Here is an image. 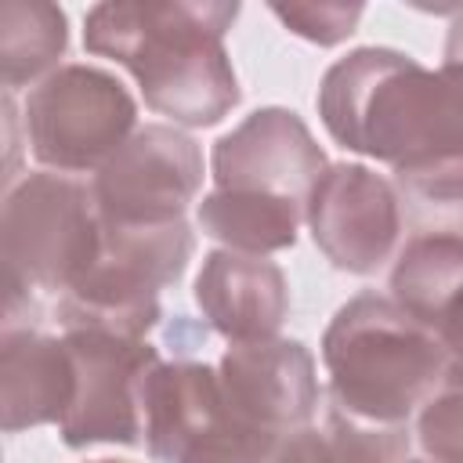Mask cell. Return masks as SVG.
<instances>
[{"label":"cell","instance_id":"6da1fadb","mask_svg":"<svg viewBox=\"0 0 463 463\" xmlns=\"http://www.w3.org/2000/svg\"><path fill=\"white\" fill-rule=\"evenodd\" d=\"M235 18L224 0H109L87 11L83 47L123 65L170 127H217L242 98L224 47Z\"/></svg>","mask_w":463,"mask_h":463},{"label":"cell","instance_id":"7a4b0ae2","mask_svg":"<svg viewBox=\"0 0 463 463\" xmlns=\"http://www.w3.org/2000/svg\"><path fill=\"white\" fill-rule=\"evenodd\" d=\"M336 145L394 170L463 159V69H427L394 47H354L318 83Z\"/></svg>","mask_w":463,"mask_h":463},{"label":"cell","instance_id":"3957f363","mask_svg":"<svg viewBox=\"0 0 463 463\" xmlns=\"http://www.w3.org/2000/svg\"><path fill=\"white\" fill-rule=\"evenodd\" d=\"M329 405L380 427H409L445 391V351L434 329L391 297L358 293L336 307L322 333Z\"/></svg>","mask_w":463,"mask_h":463},{"label":"cell","instance_id":"277c9868","mask_svg":"<svg viewBox=\"0 0 463 463\" xmlns=\"http://www.w3.org/2000/svg\"><path fill=\"white\" fill-rule=\"evenodd\" d=\"M101 246V213L90 181L36 170L4 195V329L33 326L36 293H69Z\"/></svg>","mask_w":463,"mask_h":463},{"label":"cell","instance_id":"5b68a950","mask_svg":"<svg viewBox=\"0 0 463 463\" xmlns=\"http://www.w3.org/2000/svg\"><path fill=\"white\" fill-rule=\"evenodd\" d=\"M195 253L188 221L166 224H109L87 275L58 297L54 318L61 333L90 329L127 340H145L159 318V293L174 286Z\"/></svg>","mask_w":463,"mask_h":463},{"label":"cell","instance_id":"8992f818","mask_svg":"<svg viewBox=\"0 0 463 463\" xmlns=\"http://www.w3.org/2000/svg\"><path fill=\"white\" fill-rule=\"evenodd\" d=\"M22 130L43 170L94 177L137 130V101L109 69L72 61L25 94Z\"/></svg>","mask_w":463,"mask_h":463},{"label":"cell","instance_id":"52a82bcc","mask_svg":"<svg viewBox=\"0 0 463 463\" xmlns=\"http://www.w3.org/2000/svg\"><path fill=\"white\" fill-rule=\"evenodd\" d=\"M286 441L232 416L217 365L159 362L145 380V449L156 463H271Z\"/></svg>","mask_w":463,"mask_h":463},{"label":"cell","instance_id":"ba28073f","mask_svg":"<svg viewBox=\"0 0 463 463\" xmlns=\"http://www.w3.org/2000/svg\"><path fill=\"white\" fill-rule=\"evenodd\" d=\"M72 365L76 394L58 423L69 449L90 445H141L145 434V380L163 362L148 340H127L109 333H61Z\"/></svg>","mask_w":463,"mask_h":463},{"label":"cell","instance_id":"9c48e42d","mask_svg":"<svg viewBox=\"0 0 463 463\" xmlns=\"http://www.w3.org/2000/svg\"><path fill=\"white\" fill-rule=\"evenodd\" d=\"M203 174V148L192 134L170 123H145L90 177V192L109 224H166L184 221Z\"/></svg>","mask_w":463,"mask_h":463},{"label":"cell","instance_id":"30bf717a","mask_svg":"<svg viewBox=\"0 0 463 463\" xmlns=\"http://www.w3.org/2000/svg\"><path fill=\"white\" fill-rule=\"evenodd\" d=\"M304 224L322 257L347 275H376L405 235L391 177L362 163H329L304 199Z\"/></svg>","mask_w":463,"mask_h":463},{"label":"cell","instance_id":"8fae6325","mask_svg":"<svg viewBox=\"0 0 463 463\" xmlns=\"http://www.w3.org/2000/svg\"><path fill=\"white\" fill-rule=\"evenodd\" d=\"M217 376L232 416L279 441L311 427L322 402L315 354L300 340L232 344L217 362Z\"/></svg>","mask_w":463,"mask_h":463},{"label":"cell","instance_id":"7c38bea8","mask_svg":"<svg viewBox=\"0 0 463 463\" xmlns=\"http://www.w3.org/2000/svg\"><path fill=\"white\" fill-rule=\"evenodd\" d=\"M329 159L311 137L307 123L293 109H257L235 130L217 137L210 152V174L217 188L268 192L286 199H307Z\"/></svg>","mask_w":463,"mask_h":463},{"label":"cell","instance_id":"4fadbf2b","mask_svg":"<svg viewBox=\"0 0 463 463\" xmlns=\"http://www.w3.org/2000/svg\"><path fill=\"white\" fill-rule=\"evenodd\" d=\"M192 297L228 344H257L279 336L289 315V282L268 257L213 250L203 257Z\"/></svg>","mask_w":463,"mask_h":463},{"label":"cell","instance_id":"5bb4252c","mask_svg":"<svg viewBox=\"0 0 463 463\" xmlns=\"http://www.w3.org/2000/svg\"><path fill=\"white\" fill-rule=\"evenodd\" d=\"M76 394V365L65 336L36 326H11L0 340V412L4 430L18 434L61 423Z\"/></svg>","mask_w":463,"mask_h":463},{"label":"cell","instance_id":"9a60e30c","mask_svg":"<svg viewBox=\"0 0 463 463\" xmlns=\"http://www.w3.org/2000/svg\"><path fill=\"white\" fill-rule=\"evenodd\" d=\"M304 221V203L268 192L213 188L195 203V224L203 235L217 239L221 250L268 257L297 246Z\"/></svg>","mask_w":463,"mask_h":463},{"label":"cell","instance_id":"2e32d148","mask_svg":"<svg viewBox=\"0 0 463 463\" xmlns=\"http://www.w3.org/2000/svg\"><path fill=\"white\" fill-rule=\"evenodd\" d=\"M69 47V18L47 0L0 4V83L7 94L36 87L61 69Z\"/></svg>","mask_w":463,"mask_h":463},{"label":"cell","instance_id":"e0dca14e","mask_svg":"<svg viewBox=\"0 0 463 463\" xmlns=\"http://www.w3.org/2000/svg\"><path fill=\"white\" fill-rule=\"evenodd\" d=\"M463 293V239H409L391 268V300L416 322L434 329L449 304Z\"/></svg>","mask_w":463,"mask_h":463},{"label":"cell","instance_id":"ac0fdd59","mask_svg":"<svg viewBox=\"0 0 463 463\" xmlns=\"http://www.w3.org/2000/svg\"><path fill=\"white\" fill-rule=\"evenodd\" d=\"M409 239H463V159L394 170L391 177Z\"/></svg>","mask_w":463,"mask_h":463},{"label":"cell","instance_id":"d6986e66","mask_svg":"<svg viewBox=\"0 0 463 463\" xmlns=\"http://www.w3.org/2000/svg\"><path fill=\"white\" fill-rule=\"evenodd\" d=\"M271 14L293 36L318 47H336L358 29L365 7L362 4H271Z\"/></svg>","mask_w":463,"mask_h":463},{"label":"cell","instance_id":"ffe728a7","mask_svg":"<svg viewBox=\"0 0 463 463\" xmlns=\"http://www.w3.org/2000/svg\"><path fill=\"white\" fill-rule=\"evenodd\" d=\"M416 441L430 463H463V391L445 387L420 409Z\"/></svg>","mask_w":463,"mask_h":463},{"label":"cell","instance_id":"44dd1931","mask_svg":"<svg viewBox=\"0 0 463 463\" xmlns=\"http://www.w3.org/2000/svg\"><path fill=\"white\" fill-rule=\"evenodd\" d=\"M271 463H354L329 434L326 427H304L293 438H286V445L275 452Z\"/></svg>","mask_w":463,"mask_h":463},{"label":"cell","instance_id":"7402d4cb","mask_svg":"<svg viewBox=\"0 0 463 463\" xmlns=\"http://www.w3.org/2000/svg\"><path fill=\"white\" fill-rule=\"evenodd\" d=\"M434 336L441 340V351H445V387H456L463 391V293L449 304V311L441 315V322L434 326Z\"/></svg>","mask_w":463,"mask_h":463},{"label":"cell","instance_id":"603a6c76","mask_svg":"<svg viewBox=\"0 0 463 463\" xmlns=\"http://www.w3.org/2000/svg\"><path fill=\"white\" fill-rule=\"evenodd\" d=\"M441 65H456V69H463V11L452 18V25H449V33H445Z\"/></svg>","mask_w":463,"mask_h":463},{"label":"cell","instance_id":"cb8c5ba5","mask_svg":"<svg viewBox=\"0 0 463 463\" xmlns=\"http://www.w3.org/2000/svg\"><path fill=\"white\" fill-rule=\"evenodd\" d=\"M402 463H430V459H412V456H409V459H402Z\"/></svg>","mask_w":463,"mask_h":463},{"label":"cell","instance_id":"d4e9b609","mask_svg":"<svg viewBox=\"0 0 463 463\" xmlns=\"http://www.w3.org/2000/svg\"><path fill=\"white\" fill-rule=\"evenodd\" d=\"M94 463H127V459H94Z\"/></svg>","mask_w":463,"mask_h":463}]
</instances>
